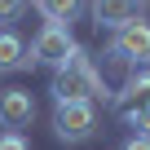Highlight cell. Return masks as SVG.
<instances>
[{"mask_svg":"<svg viewBox=\"0 0 150 150\" xmlns=\"http://www.w3.org/2000/svg\"><path fill=\"white\" fill-rule=\"evenodd\" d=\"M53 97H57V102H97V97H110L102 71L93 66V57H88L80 44H75L71 57L53 71Z\"/></svg>","mask_w":150,"mask_h":150,"instance_id":"1","label":"cell"},{"mask_svg":"<svg viewBox=\"0 0 150 150\" xmlns=\"http://www.w3.org/2000/svg\"><path fill=\"white\" fill-rule=\"evenodd\" d=\"M106 57L110 62H124V66H146L150 62V22H128V27H119L115 31V40H110V49H106Z\"/></svg>","mask_w":150,"mask_h":150,"instance_id":"2","label":"cell"},{"mask_svg":"<svg viewBox=\"0 0 150 150\" xmlns=\"http://www.w3.org/2000/svg\"><path fill=\"white\" fill-rule=\"evenodd\" d=\"M93 128H97L93 102H57V110H53V132H57L62 141H84V137H93Z\"/></svg>","mask_w":150,"mask_h":150,"instance_id":"3","label":"cell"},{"mask_svg":"<svg viewBox=\"0 0 150 150\" xmlns=\"http://www.w3.org/2000/svg\"><path fill=\"white\" fill-rule=\"evenodd\" d=\"M71 49H75V40H71V31L66 27H40V35H35V44H31V53H27V66H35V62H44V66H62L66 57H71Z\"/></svg>","mask_w":150,"mask_h":150,"instance_id":"4","label":"cell"},{"mask_svg":"<svg viewBox=\"0 0 150 150\" xmlns=\"http://www.w3.org/2000/svg\"><path fill=\"white\" fill-rule=\"evenodd\" d=\"M31 119H35V97L27 88H5L0 93V128L22 132V128H31Z\"/></svg>","mask_w":150,"mask_h":150,"instance_id":"5","label":"cell"},{"mask_svg":"<svg viewBox=\"0 0 150 150\" xmlns=\"http://www.w3.org/2000/svg\"><path fill=\"white\" fill-rule=\"evenodd\" d=\"M150 106V71L141 66V71H132L128 80H124V88L115 93V110H119V119L128 124L132 115H141Z\"/></svg>","mask_w":150,"mask_h":150,"instance_id":"6","label":"cell"},{"mask_svg":"<svg viewBox=\"0 0 150 150\" xmlns=\"http://www.w3.org/2000/svg\"><path fill=\"white\" fill-rule=\"evenodd\" d=\"M146 9V0H93V22L106 31H119L128 22H137Z\"/></svg>","mask_w":150,"mask_h":150,"instance_id":"7","label":"cell"},{"mask_svg":"<svg viewBox=\"0 0 150 150\" xmlns=\"http://www.w3.org/2000/svg\"><path fill=\"white\" fill-rule=\"evenodd\" d=\"M18 66H27V44L18 40V31H0V71H18Z\"/></svg>","mask_w":150,"mask_h":150,"instance_id":"8","label":"cell"},{"mask_svg":"<svg viewBox=\"0 0 150 150\" xmlns=\"http://www.w3.org/2000/svg\"><path fill=\"white\" fill-rule=\"evenodd\" d=\"M40 5V13L53 22V27H66L75 13H80V0H35Z\"/></svg>","mask_w":150,"mask_h":150,"instance_id":"9","label":"cell"},{"mask_svg":"<svg viewBox=\"0 0 150 150\" xmlns=\"http://www.w3.org/2000/svg\"><path fill=\"white\" fill-rule=\"evenodd\" d=\"M22 9H27V0H0V22H5V27H9V22H18V18H22Z\"/></svg>","mask_w":150,"mask_h":150,"instance_id":"10","label":"cell"},{"mask_svg":"<svg viewBox=\"0 0 150 150\" xmlns=\"http://www.w3.org/2000/svg\"><path fill=\"white\" fill-rule=\"evenodd\" d=\"M0 150H31V146H27L22 132H5V137H0Z\"/></svg>","mask_w":150,"mask_h":150,"instance_id":"11","label":"cell"},{"mask_svg":"<svg viewBox=\"0 0 150 150\" xmlns=\"http://www.w3.org/2000/svg\"><path fill=\"white\" fill-rule=\"evenodd\" d=\"M128 128H137V137H150V106H146L141 115H132V119H128Z\"/></svg>","mask_w":150,"mask_h":150,"instance_id":"12","label":"cell"},{"mask_svg":"<svg viewBox=\"0 0 150 150\" xmlns=\"http://www.w3.org/2000/svg\"><path fill=\"white\" fill-rule=\"evenodd\" d=\"M119 150H150V137H128Z\"/></svg>","mask_w":150,"mask_h":150,"instance_id":"13","label":"cell"}]
</instances>
